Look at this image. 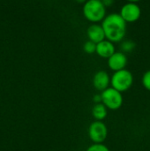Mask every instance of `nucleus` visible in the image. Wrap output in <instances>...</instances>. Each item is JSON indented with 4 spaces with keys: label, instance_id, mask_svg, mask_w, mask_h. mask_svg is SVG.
<instances>
[{
    "label": "nucleus",
    "instance_id": "1",
    "mask_svg": "<svg viewBox=\"0 0 150 151\" xmlns=\"http://www.w3.org/2000/svg\"><path fill=\"white\" fill-rule=\"evenodd\" d=\"M107 40L113 43L121 42L127 31V23L118 12L107 14L101 23Z\"/></svg>",
    "mask_w": 150,
    "mask_h": 151
},
{
    "label": "nucleus",
    "instance_id": "2",
    "mask_svg": "<svg viewBox=\"0 0 150 151\" xmlns=\"http://www.w3.org/2000/svg\"><path fill=\"white\" fill-rule=\"evenodd\" d=\"M107 8L102 1L99 0H87L82 7L83 16L87 20L95 24L102 23L107 15Z\"/></svg>",
    "mask_w": 150,
    "mask_h": 151
},
{
    "label": "nucleus",
    "instance_id": "3",
    "mask_svg": "<svg viewBox=\"0 0 150 151\" xmlns=\"http://www.w3.org/2000/svg\"><path fill=\"white\" fill-rule=\"evenodd\" d=\"M133 83V75L130 71L126 69L114 72L112 76L111 77V87L121 93L127 91L132 87Z\"/></svg>",
    "mask_w": 150,
    "mask_h": 151
},
{
    "label": "nucleus",
    "instance_id": "4",
    "mask_svg": "<svg viewBox=\"0 0 150 151\" xmlns=\"http://www.w3.org/2000/svg\"><path fill=\"white\" fill-rule=\"evenodd\" d=\"M102 103L107 107V109L111 111L118 110L123 104V96L118 90L111 88H108L101 94Z\"/></svg>",
    "mask_w": 150,
    "mask_h": 151
},
{
    "label": "nucleus",
    "instance_id": "5",
    "mask_svg": "<svg viewBox=\"0 0 150 151\" xmlns=\"http://www.w3.org/2000/svg\"><path fill=\"white\" fill-rule=\"evenodd\" d=\"M88 136L94 143H103L108 136L106 125L103 121H94L88 127Z\"/></svg>",
    "mask_w": 150,
    "mask_h": 151
},
{
    "label": "nucleus",
    "instance_id": "6",
    "mask_svg": "<svg viewBox=\"0 0 150 151\" xmlns=\"http://www.w3.org/2000/svg\"><path fill=\"white\" fill-rule=\"evenodd\" d=\"M119 14L126 23H134L141 16V9L136 3L126 2L120 9Z\"/></svg>",
    "mask_w": 150,
    "mask_h": 151
},
{
    "label": "nucleus",
    "instance_id": "7",
    "mask_svg": "<svg viewBox=\"0 0 150 151\" xmlns=\"http://www.w3.org/2000/svg\"><path fill=\"white\" fill-rule=\"evenodd\" d=\"M127 57L122 51H116L112 56L108 58V66L113 72H118L126 69L127 65Z\"/></svg>",
    "mask_w": 150,
    "mask_h": 151
},
{
    "label": "nucleus",
    "instance_id": "8",
    "mask_svg": "<svg viewBox=\"0 0 150 151\" xmlns=\"http://www.w3.org/2000/svg\"><path fill=\"white\" fill-rule=\"evenodd\" d=\"M92 83L96 90L103 92L110 88L109 86L111 85V77L106 71L100 70L94 74Z\"/></svg>",
    "mask_w": 150,
    "mask_h": 151
},
{
    "label": "nucleus",
    "instance_id": "9",
    "mask_svg": "<svg viewBox=\"0 0 150 151\" xmlns=\"http://www.w3.org/2000/svg\"><path fill=\"white\" fill-rule=\"evenodd\" d=\"M87 35L89 41L94 42L95 43H99L100 42L106 39L104 30L101 24L95 23L90 25L87 30Z\"/></svg>",
    "mask_w": 150,
    "mask_h": 151
},
{
    "label": "nucleus",
    "instance_id": "10",
    "mask_svg": "<svg viewBox=\"0 0 150 151\" xmlns=\"http://www.w3.org/2000/svg\"><path fill=\"white\" fill-rule=\"evenodd\" d=\"M116 52L115 43L112 42L105 39L99 43L96 44V51L95 53L103 58H109L111 56H112Z\"/></svg>",
    "mask_w": 150,
    "mask_h": 151
},
{
    "label": "nucleus",
    "instance_id": "11",
    "mask_svg": "<svg viewBox=\"0 0 150 151\" xmlns=\"http://www.w3.org/2000/svg\"><path fill=\"white\" fill-rule=\"evenodd\" d=\"M107 114L108 109L103 103L95 104L92 108V115L95 120L103 121L107 117Z\"/></svg>",
    "mask_w": 150,
    "mask_h": 151
},
{
    "label": "nucleus",
    "instance_id": "12",
    "mask_svg": "<svg viewBox=\"0 0 150 151\" xmlns=\"http://www.w3.org/2000/svg\"><path fill=\"white\" fill-rule=\"evenodd\" d=\"M136 47V44L132 40H126V41H122L121 44H120V48H121V51L124 53H127V52H131L133 51Z\"/></svg>",
    "mask_w": 150,
    "mask_h": 151
},
{
    "label": "nucleus",
    "instance_id": "13",
    "mask_svg": "<svg viewBox=\"0 0 150 151\" xmlns=\"http://www.w3.org/2000/svg\"><path fill=\"white\" fill-rule=\"evenodd\" d=\"M83 50L87 53V54H94L96 51V43H95L94 42L91 41H87L84 44H83Z\"/></svg>",
    "mask_w": 150,
    "mask_h": 151
},
{
    "label": "nucleus",
    "instance_id": "14",
    "mask_svg": "<svg viewBox=\"0 0 150 151\" xmlns=\"http://www.w3.org/2000/svg\"><path fill=\"white\" fill-rule=\"evenodd\" d=\"M86 151H111L110 149L103 143H94L89 146Z\"/></svg>",
    "mask_w": 150,
    "mask_h": 151
},
{
    "label": "nucleus",
    "instance_id": "15",
    "mask_svg": "<svg viewBox=\"0 0 150 151\" xmlns=\"http://www.w3.org/2000/svg\"><path fill=\"white\" fill-rule=\"evenodd\" d=\"M141 83L147 90L150 91V70L144 73L141 78Z\"/></svg>",
    "mask_w": 150,
    "mask_h": 151
},
{
    "label": "nucleus",
    "instance_id": "16",
    "mask_svg": "<svg viewBox=\"0 0 150 151\" xmlns=\"http://www.w3.org/2000/svg\"><path fill=\"white\" fill-rule=\"evenodd\" d=\"M102 2L106 8H109L113 5V4L115 3V0H103Z\"/></svg>",
    "mask_w": 150,
    "mask_h": 151
},
{
    "label": "nucleus",
    "instance_id": "17",
    "mask_svg": "<svg viewBox=\"0 0 150 151\" xmlns=\"http://www.w3.org/2000/svg\"><path fill=\"white\" fill-rule=\"evenodd\" d=\"M93 100L95 104H99V103H102V96L101 95H96L93 97Z\"/></svg>",
    "mask_w": 150,
    "mask_h": 151
},
{
    "label": "nucleus",
    "instance_id": "18",
    "mask_svg": "<svg viewBox=\"0 0 150 151\" xmlns=\"http://www.w3.org/2000/svg\"><path fill=\"white\" fill-rule=\"evenodd\" d=\"M126 2H129V3H136L138 4L139 2H141V0H126Z\"/></svg>",
    "mask_w": 150,
    "mask_h": 151
},
{
    "label": "nucleus",
    "instance_id": "19",
    "mask_svg": "<svg viewBox=\"0 0 150 151\" xmlns=\"http://www.w3.org/2000/svg\"><path fill=\"white\" fill-rule=\"evenodd\" d=\"M76 2H79V3H85L87 0H75Z\"/></svg>",
    "mask_w": 150,
    "mask_h": 151
},
{
    "label": "nucleus",
    "instance_id": "20",
    "mask_svg": "<svg viewBox=\"0 0 150 151\" xmlns=\"http://www.w3.org/2000/svg\"><path fill=\"white\" fill-rule=\"evenodd\" d=\"M99 1H103V0H99Z\"/></svg>",
    "mask_w": 150,
    "mask_h": 151
}]
</instances>
